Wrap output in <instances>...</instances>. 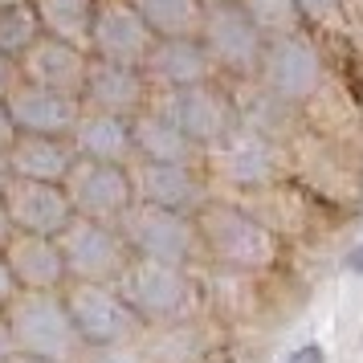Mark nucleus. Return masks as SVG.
I'll use <instances>...</instances> for the list:
<instances>
[{
	"label": "nucleus",
	"mask_w": 363,
	"mask_h": 363,
	"mask_svg": "<svg viewBox=\"0 0 363 363\" xmlns=\"http://www.w3.org/2000/svg\"><path fill=\"white\" fill-rule=\"evenodd\" d=\"M9 330H13V347L21 355H37V359L53 363H78L86 343L78 339V327L69 318V306L62 294H33L21 290L9 306H4Z\"/></svg>",
	"instance_id": "f257e3e1"
},
{
	"label": "nucleus",
	"mask_w": 363,
	"mask_h": 363,
	"mask_svg": "<svg viewBox=\"0 0 363 363\" xmlns=\"http://www.w3.org/2000/svg\"><path fill=\"white\" fill-rule=\"evenodd\" d=\"M192 220H196L200 233V253L213 257L216 265H225V269H265L278 257L274 233L237 204L208 200Z\"/></svg>",
	"instance_id": "f03ea898"
},
{
	"label": "nucleus",
	"mask_w": 363,
	"mask_h": 363,
	"mask_svg": "<svg viewBox=\"0 0 363 363\" xmlns=\"http://www.w3.org/2000/svg\"><path fill=\"white\" fill-rule=\"evenodd\" d=\"M118 294L127 298V306L139 314L143 327H176V323H188V311H192V274L180 269V265H164V262H143L135 257L127 265V274L118 281Z\"/></svg>",
	"instance_id": "7ed1b4c3"
},
{
	"label": "nucleus",
	"mask_w": 363,
	"mask_h": 363,
	"mask_svg": "<svg viewBox=\"0 0 363 363\" xmlns=\"http://www.w3.org/2000/svg\"><path fill=\"white\" fill-rule=\"evenodd\" d=\"M57 245L66 257L69 281H82V286H118L127 265L135 262L118 225H102V220H86V216L69 220V229L57 237Z\"/></svg>",
	"instance_id": "20e7f679"
},
{
	"label": "nucleus",
	"mask_w": 363,
	"mask_h": 363,
	"mask_svg": "<svg viewBox=\"0 0 363 363\" xmlns=\"http://www.w3.org/2000/svg\"><path fill=\"white\" fill-rule=\"evenodd\" d=\"M69 306V318L78 327V339L86 347H135L147 327L139 323V314L127 306V298L118 294V286H82L69 281L62 290Z\"/></svg>",
	"instance_id": "39448f33"
},
{
	"label": "nucleus",
	"mask_w": 363,
	"mask_h": 363,
	"mask_svg": "<svg viewBox=\"0 0 363 363\" xmlns=\"http://www.w3.org/2000/svg\"><path fill=\"white\" fill-rule=\"evenodd\" d=\"M118 233L127 237L135 257L143 262H164V265H188L200 257V233L196 220L184 213H167V208H151V204H135L131 213L118 220Z\"/></svg>",
	"instance_id": "423d86ee"
},
{
	"label": "nucleus",
	"mask_w": 363,
	"mask_h": 363,
	"mask_svg": "<svg viewBox=\"0 0 363 363\" xmlns=\"http://www.w3.org/2000/svg\"><path fill=\"white\" fill-rule=\"evenodd\" d=\"M151 106H160L200 151H213L237 135V106L216 82L176 90V94H151Z\"/></svg>",
	"instance_id": "0eeeda50"
},
{
	"label": "nucleus",
	"mask_w": 363,
	"mask_h": 363,
	"mask_svg": "<svg viewBox=\"0 0 363 363\" xmlns=\"http://www.w3.org/2000/svg\"><path fill=\"white\" fill-rule=\"evenodd\" d=\"M200 45L208 53L216 74H233V78H249L262 69L265 37L262 29L245 17L241 4H216L204 9V25H200Z\"/></svg>",
	"instance_id": "6e6552de"
},
{
	"label": "nucleus",
	"mask_w": 363,
	"mask_h": 363,
	"mask_svg": "<svg viewBox=\"0 0 363 363\" xmlns=\"http://www.w3.org/2000/svg\"><path fill=\"white\" fill-rule=\"evenodd\" d=\"M66 188L74 216L86 220H102V225H118L123 216L135 208V188H131V167L118 164H94V160H78Z\"/></svg>",
	"instance_id": "1a4fd4ad"
},
{
	"label": "nucleus",
	"mask_w": 363,
	"mask_h": 363,
	"mask_svg": "<svg viewBox=\"0 0 363 363\" xmlns=\"http://www.w3.org/2000/svg\"><path fill=\"white\" fill-rule=\"evenodd\" d=\"M160 37L151 25L135 13L131 0H99L94 13V33H90V57L111 62V66L143 69Z\"/></svg>",
	"instance_id": "9d476101"
},
{
	"label": "nucleus",
	"mask_w": 363,
	"mask_h": 363,
	"mask_svg": "<svg viewBox=\"0 0 363 363\" xmlns=\"http://www.w3.org/2000/svg\"><path fill=\"white\" fill-rule=\"evenodd\" d=\"M131 188H135V204H151V208H167V213H184V216H196L208 204L196 167H180V164L131 160Z\"/></svg>",
	"instance_id": "9b49d317"
},
{
	"label": "nucleus",
	"mask_w": 363,
	"mask_h": 363,
	"mask_svg": "<svg viewBox=\"0 0 363 363\" xmlns=\"http://www.w3.org/2000/svg\"><path fill=\"white\" fill-rule=\"evenodd\" d=\"M4 208L17 233H33V237H62L74 220V204H69L66 188L57 184H33V180H13L4 192Z\"/></svg>",
	"instance_id": "f8f14e48"
},
{
	"label": "nucleus",
	"mask_w": 363,
	"mask_h": 363,
	"mask_svg": "<svg viewBox=\"0 0 363 363\" xmlns=\"http://www.w3.org/2000/svg\"><path fill=\"white\" fill-rule=\"evenodd\" d=\"M82 106H86V111H102V115H118V118L143 115V111L151 106V82H147V74H143V69L111 66V62L90 57Z\"/></svg>",
	"instance_id": "ddd939ff"
},
{
	"label": "nucleus",
	"mask_w": 363,
	"mask_h": 363,
	"mask_svg": "<svg viewBox=\"0 0 363 363\" xmlns=\"http://www.w3.org/2000/svg\"><path fill=\"white\" fill-rule=\"evenodd\" d=\"M143 74H147V82H151V94H176V90H192V86L216 82V69L208 62L204 45H200V37L155 41Z\"/></svg>",
	"instance_id": "4468645a"
},
{
	"label": "nucleus",
	"mask_w": 363,
	"mask_h": 363,
	"mask_svg": "<svg viewBox=\"0 0 363 363\" xmlns=\"http://www.w3.org/2000/svg\"><path fill=\"white\" fill-rule=\"evenodd\" d=\"M9 269L17 278L21 290H33V294H62L69 286L66 274V257L57 237H33V233H13V241L4 245Z\"/></svg>",
	"instance_id": "2eb2a0df"
},
{
	"label": "nucleus",
	"mask_w": 363,
	"mask_h": 363,
	"mask_svg": "<svg viewBox=\"0 0 363 363\" xmlns=\"http://www.w3.org/2000/svg\"><path fill=\"white\" fill-rule=\"evenodd\" d=\"M82 99H69V94H57V90H41V86L25 82L9 99V115L17 123V135H57V139H69L74 127L82 123Z\"/></svg>",
	"instance_id": "dca6fc26"
},
{
	"label": "nucleus",
	"mask_w": 363,
	"mask_h": 363,
	"mask_svg": "<svg viewBox=\"0 0 363 363\" xmlns=\"http://www.w3.org/2000/svg\"><path fill=\"white\" fill-rule=\"evenodd\" d=\"M21 69H25V82L41 86V90H57V94H69V99H82L86 90V74H90V53L74 50L57 37H41L33 50L21 57Z\"/></svg>",
	"instance_id": "f3484780"
},
{
	"label": "nucleus",
	"mask_w": 363,
	"mask_h": 363,
	"mask_svg": "<svg viewBox=\"0 0 363 363\" xmlns=\"http://www.w3.org/2000/svg\"><path fill=\"white\" fill-rule=\"evenodd\" d=\"M262 74L269 90L281 99H306L318 86V57L298 33L290 37H269L262 53Z\"/></svg>",
	"instance_id": "a211bd4d"
},
{
	"label": "nucleus",
	"mask_w": 363,
	"mask_h": 363,
	"mask_svg": "<svg viewBox=\"0 0 363 363\" xmlns=\"http://www.w3.org/2000/svg\"><path fill=\"white\" fill-rule=\"evenodd\" d=\"M13 160V176L17 180H33V184H62L69 180V172L78 164V151L69 139L57 135H17V143L9 147Z\"/></svg>",
	"instance_id": "6ab92c4d"
},
{
	"label": "nucleus",
	"mask_w": 363,
	"mask_h": 363,
	"mask_svg": "<svg viewBox=\"0 0 363 363\" xmlns=\"http://www.w3.org/2000/svg\"><path fill=\"white\" fill-rule=\"evenodd\" d=\"M69 143L78 151V160H94V164L131 167V160H135L131 118L102 115V111H82V123L74 127Z\"/></svg>",
	"instance_id": "aec40b11"
},
{
	"label": "nucleus",
	"mask_w": 363,
	"mask_h": 363,
	"mask_svg": "<svg viewBox=\"0 0 363 363\" xmlns=\"http://www.w3.org/2000/svg\"><path fill=\"white\" fill-rule=\"evenodd\" d=\"M131 135H135V160H147V164H180V167H196V160H200V147L160 106H147L143 115H135Z\"/></svg>",
	"instance_id": "412c9836"
},
{
	"label": "nucleus",
	"mask_w": 363,
	"mask_h": 363,
	"mask_svg": "<svg viewBox=\"0 0 363 363\" xmlns=\"http://www.w3.org/2000/svg\"><path fill=\"white\" fill-rule=\"evenodd\" d=\"M37 21H41V33L57 37L74 50L90 53V33H94V13H99V0H33Z\"/></svg>",
	"instance_id": "4be33fe9"
},
{
	"label": "nucleus",
	"mask_w": 363,
	"mask_h": 363,
	"mask_svg": "<svg viewBox=\"0 0 363 363\" xmlns=\"http://www.w3.org/2000/svg\"><path fill=\"white\" fill-rule=\"evenodd\" d=\"M213 160H216V172L233 184H262L269 176V167H274L269 147L257 135H245V131H237L220 147H213Z\"/></svg>",
	"instance_id": "5701e85b"
},
{
	"label": "nucleus",
	"mask_w": 363,
	"mask_h": 363,
	"mask_svg": "<svg viewBox=\"0 0 363 363\" xmlns=\"http://www.w3.org/2000/svg\"><path fill=\"white\" fill-rule=\"evenodd\" d=\"M131 4L160 41L200 37V25H204V4L200 0H131Z\"/></svg>",
	"instance_id": "b1692460"
},
{
	"label": "nucleus",
	"mask_w": 363,
	"mask_h": 363,
	"mask_svg": "<svg viewBox=\"0 0 363 363\" xmlns=\"http://www.w3.org/2000/svg\"><path fill=\"white\" fill-rule=\"evenodd\" d=\"M41 21H37L33 4H13V9H0V53L9 57H25L41 41Z\"/></svg>",
	"instance_id": "393cba45"
},
{
	"label": "nucleus",
	"mask_w": 363,
	"mask_h": 363,
	"mask_svg": "<svg viewBox=\"0 0 363 363\" xmlns=\"http://www.w3.org/2000/svg\"><path fill=\"white\" fill-rule=\"evenodd\" d=\"M245 9V17L262 29V37H290L298 29V0H237Z\"/></svg>",
	"instance_id": "a878e982"
},
{
	"label": "nucleus",
	"mask_w": 363,
	"mask_h": 363,
	"mask_svg": "<svg viewBox=\"0 0 363 363\" xmlns=\"http://www.w3.org/2000/svg\"><path fill=\"white\" fill-rule=\"evenodd\" d=\"M78 363H151L147 355H143V347H86L82 359Z\"/></svg>",
	"instance_id": "bb28decb"
},
{
	"label": "nucleus",
	"mask_w": 363,
	"mask_h": 363,
	"mask_svg": "<svg viewBox=\"0 0 363 363\" xmlns=\"http://www.w3.org/2000/svg\"><path fill=\"white\" fill-rule=\"evenodd\" d=\"M25 86V69H21V57H9L0 53V102H9Z\"/></svg>",
	"instance_id": "cd10ccee"
},
{
	"label": "nucleus",
	"mask_w": 363,
	"mask_h": 363,
	"mask_svg": "<svg viewBox=\"0 0 363 363\" xmlns=\"http://www.w3.org/2000/svg\"><path fill=\"white\" fill-rule=\"evenodd\" d=\"M17 294H21V286H17V278H13V269H9L4 249H0V311H4V306H9Z\"/></svg>",
	"instance_id": "c85d7f7f"
},
{
	"label": "nucleus",
	"mask_w": 363,
	"mask_h": 363,
	"mask_svg": "<svg viewBox=\"0 0 363 363\" xmlns=\"http://www.w3.org/2000/svg\"><path fill=\"white\" fill-rule=\"evenodd\" d=\"M335 9H339V0H298V13L314 21H327Z\"/></svg>",
	"instance_id": "c756f323"
},
{
	"label": "nucleus",
	"mask_w": 363,
	"mask_h": 363,
	"mask_svg": "<svg viewBox=\"0 0 363 363\" xmlns=\"http://www.w3.org/2000/svg\"><path fill=\"white\" fill-rule=\"evenodd\" d=\"M17 143V123L9 115V102H0V151H9Z\"/></svg>",
	"instance_id": "7c9ffc66"
},
{
	"label": "nucleus",
	"mask_w": 363,
	"mask_h": 363,
	"mask_svg": "<svg viewBox=\"0 0 363 363\" xmlns=\"http://www.w3.org/2000/svg\"><path fill=\"white\" fill-rule=\"evenodd\" d=\"M17 355V347H13V330H9V318H4V311H0V363H9Z\"/></svg>",
	"instance_id": "2f4dec72"
},
{
	"label": "nucleus",
	"mask_w": 363,
	"mask_h": 363,
	"mask_svg": "<svg viewBox=\"0 0 363 363\" xmlns=\"http://www.w3.org/2000/svg\"><path fill=\"white\" fill-rule=\"evenodd\" d=\"M286 363H323V347H314V343H306V347H298L294 355Z\"/></svg>",
	"instance_id": "473e14b6"
},
{
	"label": "nucleus",
	"mask_w": 363,
	"mask_h": 363,
	"mask_svg": "<svg viewBox=\"0 0 363 363\" xmlns=\"http://www.w3.org/2000/svg\"><path fill=\"white\" fill-rule=\"evenodd\" d=\"M13 180H17L13 176V160H9V151H0V196L13 188Z\"/></svg>",
	"instance_id": "72a5a7b5"
},
{
	"label": "nucleus",
	"mask_w": 363,
	"mask_h": 363,
	"mask_svg": "<svg viewBox=\"0 0 363 363\" xmlns=\"http://www.w3.org/2000/svg\"><path fill=\"white\" fill-rule=\"evenodd\" d=\"M13 220H9V208H4V196H0V249L9 245V241H13Z\"/></svg>",
	"instance_id": "f704fd0d"
},
{
	"label": "nucleus",
	"mask_w": 363,
	"mask_h": 363,
	"mask_svg": "<svg viewBox=\"0 0 363 363\" xmlns=\"http://www.w3.org/2000/svg\"><path fill=\"white\" fill-rule=\"evenodd\" d=\"M200 363H237V359H233L229 351H220V347H216V351H204V359H200Z\"/></svg>",
	"instance_id": "c9c22d12"
},
{
	"label": "nucleus",
	"mask_w": 363,
	"mask_h": 363,
	"mask_svg": "<svg viewBox=\"0 0 363 363\" xmlns=\"http://www.w3.org/2000/svg\"><path fill=\"white\" fill-rule=\"evenodd\" d=\"M347 265H351V269H359V274H363V249H355V253L347 257Z\"/></svg>",
	"instance_id": "e433bc0d"
},
{
	"label": "nucleus",
	"mask_w": 363,
	"mask_h": 363,
	"mask_svg": "<svg viewBox=\"0 0 363 363\" xmlns=\"http://www.w3.org/2000/svg\"><path fill=\"white\" fill-rule=\"evenodd\" d=\"M9 363H53V359H37V355H21V351H17Z\"/></svg>",
	"instance_id": "4c0bfd02"
},
{
	"label": "nucleus",
	"mask_w": 363,
	"mask_h": 363,
	"mask_svg": "<svg viewBox=\"0 0 363 363\" xmlns=\"http://www.w3.org/2000/svg\"><path fill=\"white\" fill-rule=\"evenodd\" d=\"M204 9H216V4H237V0H200Z\"/></svg>",
	"instance_id": "58836bf2"
},
{
	"label": "nucleus",
	"mask_w": 363,
	"mask_h": 363,
	"mask_svg": "<svg viewBox=\"0 0 363 363\" xmlns=\"http://www.w3.org/2000/svg\"><path fill=\"white\" fill-rule=\"evenodd\" d=\"M13 4H33V0H0V9H13Z\"/></svg>",
	"instance_id": "ea45409f"
}]
</instances>
